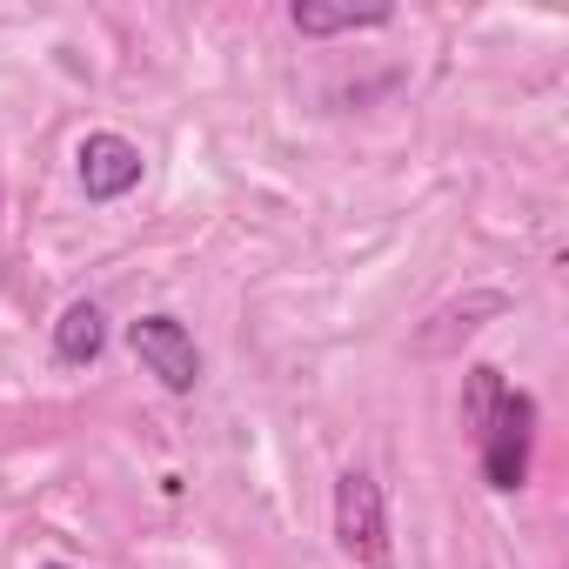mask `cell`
Segmentation results:
<instances>
[{"label":"cell","mask_w":569,"mask_h":569,"mask_svg":"<svg viewBox=\"0 0 569 569\" xmlns=\"http://www.w3.org/2000/svg\"><path fill=\"white\" fill-rule=\"evenodd\" d=\"M336 542H342V556L349 562H362V569H389V509H382V482L376 476H362V469H349V476H336Z\"/></svg>","instance_id":"cell-1"},{"label":"cell","mask_w":569,"mask_h":569,"mask_svg":"<svg viewBox=\"0 0 569 569\" xmlns=\"http://www.w3.org/2000/svg\"><path fill=\"white\" fill-rule=\"evenodd\" d=\"M502 309H509L502 296H469V302L442 309V316H436V329H422V336H416V349H422V356H442L456 336H476V329H482V316H502Z\"/></svg>","instance_id":"cell-7"},{"label":"cell","mask_w":569,"mask_h":569,"mask_svg":"<svg viewBox=\"0 0 569 569\" xmlns=\"http://www.w3.org/2000/svg\"><path fill=\"white\" fill-rule=\"evenodd\" d=\"M529 429H536V402L529 396H502V409H496V422L482 429V476H489V489H522L529 482Z\"/></svg>","instance_id":"cell-3"},{"label":"cell","mask_w":569,"mask_h":569,"mask_svg":"<svg viewBox=\"0 0 569 569\" xmlns=\"http://www.w3.org/2000/svg\"><path fill=\"white\" fill-rule=\"evenodd\" d=\"M101 349H108V316H101V302H68L61 322H54V356H61L68 369H88Z\"/></svg>","instance_id":"cell-5"},{"label":"cell","mask_w":569,"mask_h":569,"mask_svg":"<svg viewBox=\"0 0 569 569\" xmlns=\"http://www.w3.org/2000/svg\"><path fill=\"white\" fill-rule=\"evenodd\" d=\"M128 349H134V362H141L168 396H194V382H201V349H194V336H188L174 316H141V322H128Z\"/></svg>","instance_id":"cell-2"},{"label":"cell","mask_w":569,"mask_h":569,"mask_svg":"<svg viewBox=\"0 0 569 569\" xmlns=\"http://www.w3.org/2000/svg\"><path fill=\"white\" fill-rule=\"evenodd\" d=\"M41 569H74V562H41Z\"/></svg>","instance_id":"cell-9"},{"label":"cell","mask_w":569,"mask_h":569,"mask_svg":"<svg viewBox=\"0 0 569 569\" xmlns=\"http://www.w3.org/2000/svg\"><path fill=\"white\" fill-rule=\"evenodd\" d=\"M502 396H509V382H502L496 369H469V396H462V416H469V429H476V436L496 422Z\"/></svg>","instance_id":"cell-8"},{"label":"cell","mask_w":569,"mask_h":569,"mask_svg":"<svg viewBox=\"0 0 569 569\" xmlns=\"http://www.w3.org/2000/svg\"><path fill=\"white\" fill-rule=\"evenodd\" d=\"M296 34H356V28H389V8H322V0H296L289 8Z\"/></svg>","instance_id":"cell-6"},{"label":"cell","mask_w":569,"mask_h":569,"mask_svg":"<svg viewBox=\"0 0 569 569\" xmlns=\"http://www.w3.org/2000/svg\"><path fill=\"white\" fill-rule=\"evenodd\" d=\"M74 174H81L88 201H121L141 188V148L128 134H88L74 148Z\"/></svg>","instance_id":"cell-4"}]
</instances>
